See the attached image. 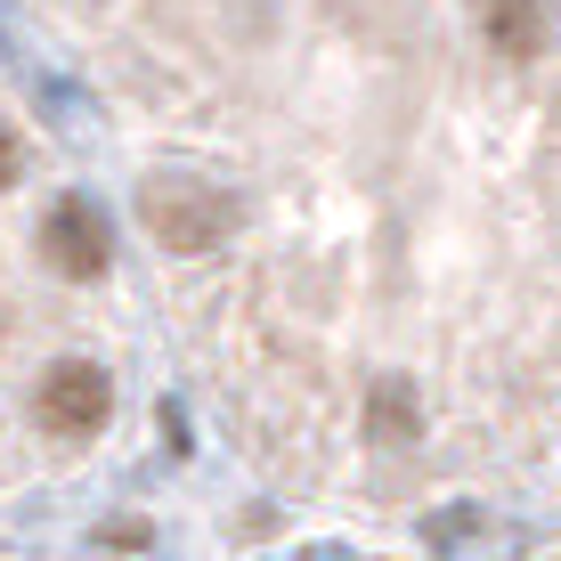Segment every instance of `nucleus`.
I'll use <instances>...</instances> for the list:
<instances>
[{"mask_svg": "<svg viewBox=\"0 0 561 561\" xmlns=\"http://www.w3.org/2000/svg\"><path fill=\"white\" fill-rule=\"evenodd\" d=\"M139 220H147V237L163 244V253H220L228 244V228H237V204L220 196V187H204V180H180V171H163V180H147L139 187Z\"/></svg>", "mask_w": 561, "mask_h": 561, "instance_id": "nucleus-1", "label": "nucleus"}, {"mask_svg": "<svg viewBox=\"0 0 561 561\" xmlns=\"http://www.w3.org/2000/svg\"><path fill=\"white\" fill-rule=\"evenodd\" d=\"M33 415H42V432H57V439H90V432H106V415H114V382H106V366H90V358H57L49 375H42V391H33Z\"/></svg>", "mask_w": 561, "mask_h": 561, "instance_id": "nucleus-2", "label": "nucleus"}, {"mask_svg": "<svg viewBox=\"0 0 561 561\" xmlns=\"http://www.w3.org/2000/svg\"><path fill=\"white\" fill-rule=\"evenodd\" d=\"M42 261H49L66 285H90V277H106V268H114V237H106L99 211H90V196L49 204V220H42Z\"/></svg>", "mask_w": 561, "mask_h": 561, "instance_id": "nucleus-3", "label": "nucleus"}, {"mask_svg": "<svg viewBox=\"0 0 561 561\" xmlns=\"http://www.w3.org/2000/svg\"><path fill=\"white\" fill-rule=\"evenodd\" d=\"M489 42H496V57L529 66V57L546 49V9H537V0H489Z\"/></svg>", "mask_w": 561, "mask_h": 561, "instance_id": "nucleus-4", "label": "nucleus"}, {"mask_svg": "<svg viewBox=\"0 0 561 561\" xmlns=\"http://www.w3.org/2000/svg\"><path fill=\"white\" fill-rule=\"evenodd\" d=\"M366 432H375L382 448H415L423 408H415V391H408V382H375V399H366Z\"/></svg>", "mask_w": 561, "mask_h": 561, "instance_id": "nucleus-5", "label": "nucleus"}, {"mask_svg": "<svg viewBox=\"0 0 561 561\" xmlns=\"http://www.w3.org/2000/svg\"><path fill=\"white\" fill-rule=\"evenodd\" d=\"M99 546H114V553H147V546H154V529H147V520H106Z\"/></svg>", "mask_w": 561, "mask_h": 561, "instance_id": "nucleus-6", "label": "nucleus"}, {"mask_svg": "<svg viewBox=\"0 0 561 561\" xmlns=\"http://www.w3.org/2000/svg\"><path fill=\"white\" fill-rule=\"evenodd\" d=\"M463 529H472V513H439V520H432V546H456Z\"/></svg>", "mask_w": 561, "mask_h": 561, "instance_id": "nucleus-7", "label": "nucleus"}, {"mask_svg": "<svg viewBox=\"0 0 561 561\" xmlns=\"http://www.w3.org/2000/svg\"><path fill=\"white\" fill-rule=\"evenodd\" d=\"M16 171H25V154H16V139L0 130V187H16Z\"/></svg>", "mask_w": 561, "mask_h": 561, "instance_id": "nucleus-8", "label": "nucleus"}]
</instances>
